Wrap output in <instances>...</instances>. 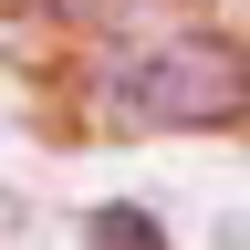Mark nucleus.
<instances>
[{"label":"nucleus","mask_w":250,"mask_h":250,"mask_svg":"<svg viewBox=\"0 0 250 250\" xmlns=\"http://www.w3.org/2000/svg\"><path fill=\"white\" fill-rule=\"evenodd\" d=\"M125 125H240L250 115V52L219 31H167L115 73Z\"/></svg>","instance_id":"obj_1"}]
</instances>
